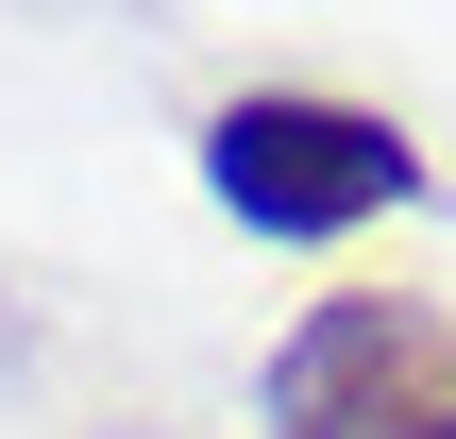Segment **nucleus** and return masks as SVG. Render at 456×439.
<instances>
[{"instance_id": "nucleus-1", "label": "nucleus", "mask_w": 456, "mask_h": 439, "mask_svg": "<svg viewBox=\"0 0 456 439\" xmlns=\"http://www.w3.org/2000/svg\"><path fill=\"white\" fill-rule=\"evenodd\" d=\"M203 203H220L237 237H271V254H322V237L423 203V152H406V118H372V102L254 85V102L203 118Z\"/></svg>"}, {"instance_id": "nucleus-2", "label": "nucleus", "mask_w": 456, "mask_h": 439, "mask_svg": "<svg viewBox=\"0 0 456 439\" xmlns=\"http://www.w3.org/2000/svg\"><path fill=\"white\" fill-rule=\"evenodd\" d=\"M271 439H456V321L440 305H389V288H338L271 338Z\"/></svg>"}]
</instances>
